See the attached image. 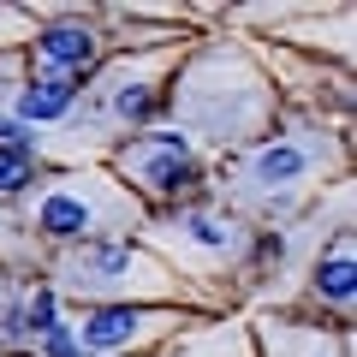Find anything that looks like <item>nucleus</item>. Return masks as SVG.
Returning a JSON list of instances; mask_svg holds the SVG:
<instances>
[{"label":"nucleus","instance_id":"obj_1","mask_svg":"<svg viewBox=\"0 0 357 357\" xmlns=\"http://www.w3.org/2000/svg\"><path fill=\"white\" fill-rule=\"evenodd\" d=\"M178 131L215 149H250L274 119V84L232 48H203L173 84Z\"/></svg>","mask_w":357,"mask_h":357},{"label":"nucleus","instance_id":"obj_2","mask_svg":"<svg viewBox=\"0 0 357 357\" xmlns=\"http://www.w3.org/2000/svg\"><path fill=\"white\" fill-rule=\"evenodd\" d=\"M24 227L48 244H96V238H119V232H137L149 227L143 203L119 185L114 173H96V167H66L54 173L48 185L30 191L24 208Z\"/></svg>","mask_w":357,"mask_h":357},{"label":"nucleus","instance_id":"obj_3","mask_svg":"<svg viewBox=\"0 0 357 357\" xmlns=\"http://www.w3.org/2000/svg\"><path fill=\"white\" fill-rule=\"evenodd\" d=\"M173 66H178L173 48H143V54H126V60L102 66L96 84H89V96H84V107L66 114V143H54V149L77 155V143H84V149H107L119 131H137L143 119L155 114L161 77L173 72Z\"/></svg>","mask_w":357,"mask_h":357},{"label":"nucleus","instance_id":"obj_4","mask_svg":"<svg viewBox=\"0 0 357 357\" xmlns=\"http://www.w3.org/2000/svg\"><path fill=\"white\" fill-rule=\"evenodd\" d=\"M54 292L89 298V304H167V298L185 292L173 268L149 250V244L131 238H96V244H72L54 262Z\"/></svg>","mask_w":357,"mask_h":357},{"label":"nucleus","instance_id":"obj_5","mask_svg":"<svg viewBox=\"0 0 357 357\" xmlns=\"http://www.w3.org/2000/svg\"><path fill=\"white\" fill-rule=\"evenodd\" d=\"M340 167V149L321 126H298V131H280V137H262L232 161V197L250 208H286L292 197H304L321 173Z\"/></svg>","mask_w":357,"mask_h":357},{"label":"nucleus","instance_id":"obj_6","mask_svg":"<svg viewBox=\"0 0 357 357\" xmlns=\"http://www.w3.org/2000/svg\"><path fill=\"white\" fill-rule=\"evenodd\" d=\"M149 250L161 256L167 268H185V274H220L232 268L244 250H250V227L227 208H178L167 220H149Z\"/></svg>","mask_w":357,"mask_h":357},{"label":"nucleus","instance_id":"obj_7","mask_svg":"<svg viewBox=\"0 0 357 357\" xmlns=\"http://www.w3.org/2000/svg\"><path fill=\"white\" fill-rule=\"evenodd\" d=\"M114 173L131 197L178 203L191 185H203V155H197V143L178 126H155V131H137L131 143L114 149Z\"/></svg>","mask_w":357,"mask_h":357},{"label":"nucleus","instance_id":"obj_8","mask_svg":"<svg viewBox=\"0 0 357 357\" xmlns=\"http://www.w3.org/2000/svg\"><path fill=\"white\" fill-rule=\"evenodd\" d=\"M173 328H185V316L167 304H89L84 321H72V340L77 357H126V351H149Z\"/></svg>","mask_w":357,"mask_h":357},{"label":"nucleus","instance_id":"obj_9","mask_svg":"<svg viewBox=\"0 0 357 357\" xmlns=\"http://www.w3.org/2000/svg\"><path fill=\"white\" fill-rule=\"evenodd\" d=\"M30 48H36V72L84 77L89 66H96V54H102V30L89 24L84 13H72V18H54V24H36Z\"/></svg>","mask_w":357,"mask_h":357},{"label":"nucleus","instance_id":"obj_10","mask_svg":"<svg viewBox=\"0 0 357 357\" xmlns=\"http://www.w3.org/2000/svg\"><path fill=\"white\" fill-rule=\"evenodd\" d=\"M250 345H262L268 357H351V328L328 333L321 321H256Z\"/></svg>","mask_w":357,"mask_h":357},{"label":"nucleus","instance_id":"obj_11","mask_svg":"<svg viewBox=\"0 0 357 357\" xmlns=\"http://www.w3.org/2000/svg\"><path fill=\"white\" fill-rule=\"evenodd\" d=\"M77 96H84V77H72V72H30L24 84H18V96H13V119L18 126H60V119L77 107Z\"/></svg>","mask_w":357,"mask_h":357},{"label":"nucleus","instance_id":"obj_12","mask_svg":"<svg viewBox=\"0 0 357 357\" xmlns=\"http://www.w3.org/2000/svg\"><path fill=\"white\" fill-rule=\"evenodd\" d=\"M310 292H316V304H328V310H351V298H357V256H351V232H333V244L310 262Z\"/></svg>","mask_w":357,"mask_h":357},{"label":"nucleus","instance_id":"obj_13","mask_svg":"<svg viewBox=\"0 0 357 357\" xmlns=\"http://www.w3.org/2000/svg\"><path fill=\"white\" fill-rule=\"evenodd\" d=\"M173 357H256L250 333L227 328V321H203V328H178Z\"/></svg>","mask_w":357,"mask_h":357},{"label":"nucleus","instance_id":"obj_14","mask_svg":"<svg viewBox=\"0 0 357 357\" xmlns=\"http://www.w3.org/2000/svg\"><path fill=\"white\" fill-rule=\"evenodd\" d=\"M36 161H24V155H0V197H30L36 191Z\"/></svg>","mask_w":357,"mask_h":357},{"label":"nucleus","instance_id":"obj_15","mask_svg":"<svg viewBox=\"0 0 357 357\" xmlns=\"http://www.w3.org/2000/svg\"><path fill=\"white\" fill-rule=\"evenodd\" d=\"M24 328H30V333L60 328V292H54V286H36V292H30V304H24Z\"/></svg>","mask_w":357,"mask_h":357},{"label":"nucleus","instance_id":"obj_16","mask_svg":"<svg viewBox=\"0 0 357 357\" xmlns=\"http://www.w3.org/2000/svg\"><path fill=\"white\" fill-rule=\"evenodd\" d=\"M36 149H42V137L30 126H18L13 114H0V155H24V161H36Z\"/></svg>","mask_w":357,"mask_h":357}]
</instances>
